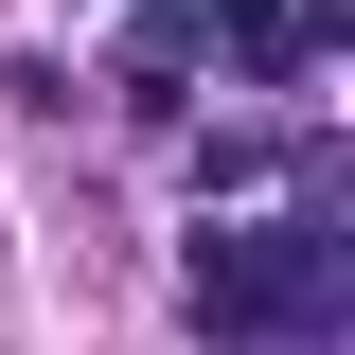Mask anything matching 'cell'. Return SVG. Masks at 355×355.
I'll return each mask as SVG.
<instances>
[{
  "label": "cell",
  "mask_w": 355,
  "mask_h": 355,
  "mask_svg": "<svg viewBox=\"0 0 355 355\" xmlns=\"http://www.w3.org/2000/svg\"><path fill=\"white\" fill-rule=\"evenodd\" d=\"M302 196L266 231H196V338L214 355H338V284H355V231H338V142H284Z\"/></svg>",
  "instance_id": "1"
},
{
  "label": "cell",
  "mask_w": 355,
  "mask_h": 355,
  "mask_svg": "<svg viewBox=\"0 0 355 355\" xmlns=\"http://www.w3.org/2000/svg\"><path fill=\"white\" fill-rule=\"evenodd\" d=\"M196 18L249 53V89H284V107H302V36H284V0H196Z\"/></svg>",
  "instance_id": "3"
},
{
  "label": "cell",
  "mask_w": 355,
  "mask_h": 355,
  "mask_svg": "<svg viewBox=\"0 0 355 355\" xmlns=\"http://www.w3.org/2000/svg\"><path fill=\"white\" fill-rule=\"evenodd\" d=\"M196 71H214V18H196V0H142L125 18V107H178Z\"/></svg>",
  "instance_id": "2"
}]
</instances>
